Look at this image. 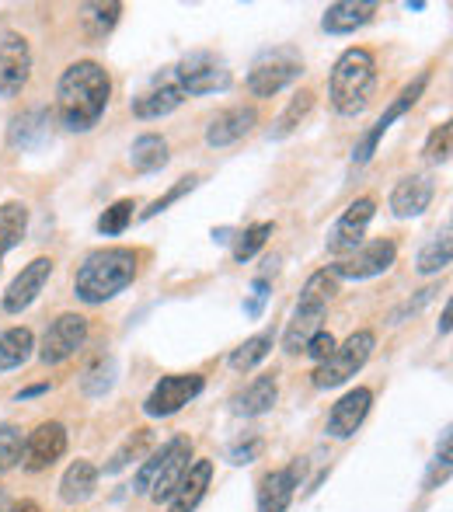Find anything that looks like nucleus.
Wrapping results in <instances>:
<instances>
[{
  "mask_svg": "<svg viewBox=\"0 0 453 512\" xmlns=\"http://www.w3.org/2000/svg\"><path fill=\"white\" fill-rule=\"evenodd\" d=\"M373 349H377V335H373V331H366V328L352 331L342 345H335V352L325 363H318V370H314V387H321V391L342 387L345 380H352L363 370L366 359L373 356Z\"/></svg>",
  "mask_w": 453,
  "mask_h": 512,
  "instance_id": "20e7f679",
  "label": "nucleus"
},
{
  "mask_svg": "<svg viewBox=\"0 0 453 512\" xmlns=\"http://www.w3.org/2000/svg\"><path fill=\"white\" fill-rule=\"evenodd\" d=\"M185 102V91L178 88L175 74L161 77L150 91H143L140 98H133V115L136 119H161V115H171L178 105Z\"/></svg>",
  "mask_w": 453,
  "mask_h": 512,
  "instance_id": "aec40b11",
  "label": "nucleus"
},
{
  "mask_svg": "<svg viewBox=\"0 0 453 512\" xmlns=\"http://www.w3.org/2000/svg\"><path fill=\"white\" fill-rule=\"evenodd\" d=\"M300 485V464L272 471L258 481V512H286Z\"/></svg>",
  "mask_w": 453,
  "mask_h": 512,
  "instance_id": "f3484780",
  "label": "nucleus"
},
{
  "mask_svg": "<svg viewBox=\"0 0 453 512\" xmlns=\"http://www.w3.org/2000/svg\"><path fill=\"white\" fill-rule=\"evenodd\" d=\"M175 81L185 95H213V91L230 88V70L220 56L213 53H189L175 70Z\"/></svg>",
  "mask_w": 453,
  "mask_h": 512,
  "instance_id": "39448f33",
  "label": "nucleus"
},
{
  "mask_svg": "<svg viewBox=\"0 0 453 512\" xmlns=\"http://www.w3.org/2000/svg\"><path fill=\"white\" fill-rule=\"evenodd\" d=\"M206 380L199 373H171V377H161L150 391V398L143 401V411L150 418H168L175 411H182L189 401H196L203 394Z\"/></svg>",
  "mask_w": 453,
  "mask_h": 512,
  "instance_id": "0eeeda50",
  "label": "nucleus"
},
{
  "mask_svg": "<svg viewBox=\"0 0 453 512\" xmlns=\"http://www.w3.org/2000/svg\"><path fill=\"white\" fill-rule=\"evenodd\" d=\"M133 209H136L133 199H119V203H112L102 216H98V230H102L105 237L122 234V230L129 227V220H133Z\"/></svg>",
  "mask_w": 453,
  "mask_h": 512,
  "instance_id": "4c0bfd02",
  "label": "nucleus"
},
{
  "mask_svg": "<svg viewBox=\"0 0 453 512\" xmlns=\"http://www.w3.org/2000/svg\"><path fill=\"white\" fill-rule=\"evenodd\" d=\"M112 384H115V359L98 356L95 363L84 370V380H81L84 394H88V398H102V394L112 391Z\"/></svg>",
  "mask_w": 453,
  "mask_h": 512,
  "instance_id": "7c9ffc66",
  "label": "nucleus"
},
{
  "mask_svg": "<svg viewBox=\"0 0 453 512\" xmlns=\"http://www.w3.org/2000/svg\"><path fill=\"white\" fill-rule=\"evenodd\" d=\"M272 342H276V335H272V331H262V335H255L244 345H237V349L230 352V370H237V373L255 370V366L272 352Z\"/></svg>",
  "mask_w": 453,
  "mask_h": 512,
  "instance_id": "c85d7f7f",
  "label": "nucleus"
},
{
  "mask_svg": "<svg viewBox=\"0 0 453 512\" xmlns=\"http://www.w3.org/2000/svg\"><path fill=\"white\" fill-rule=\"evenodd\" d=\"M450 136H453L450 122H443V126H436L433 133H429V143H426V157H429V161L447 164V157H450Z\"/></svg>",
  "mask_w": 453,
  "mask_h": 512,
  "instance_id": "58836bf2",
  "label": "nucleus"
},
{
  "mask_svg": "<svg viewBox=\"0 0 453 512\" xmlns=\"http://www.w3.org/2000/svg\"><path fill=\"white\" fill-rule=\"evenodd\" d=\"M373 213H377V203H373L370 196L356 199V203L339 216V223L332 227V234H328V251L339 255V258L352 255V251L363 244V234H366V227H370Z\"/></svg>",
  "mask_w": 453,
  "mask_h": 512,
  "instance_id": "f8f14e48",
  "label": "nucleus"
},
{
  "mask_svg": "<svg viewBox=\"0 0 453 512\" xmlns=\"http://www.w3.org/2000/svg\"><path fill=\"white\" fill-rule=\"evenodd\" d=\"M426 84H429V74H419L412 84H405V88L398 91V98H394V102L387 105V112L380 115V119L370 126V133H366L363 140H359V147H356V154H352V161H356V164H366L373 154H377V147H380V140H384V133L394 126V122L401 119V115L408 112V108H412L415 102H419L422 91H426Z\"/></svg>",
  "mask_w": 453,
  "mask_h": 512,
  "instance_id": "6e6552de",
  "label": "nucleus"
},
{
  "mask_svg": "<svg viewBox=\"0 0 453 512\" xmlns=\"http://www.w3.org/2000/svg\"><path fill=\"white\" fill-rule=\"evenodd\" d=\"M210 481H213V460H196V464H189L185 478L178 481V488L171 492L168 512H192L199 502H203Z\"/></svg>",
  "mask_w": 453,
  "mask_h": 512,
  "instance_id": "412c9836",
  "label": "nucleus"
},
{
  "mask_svg": "<svg viewBox=\"0 0 453 512\" xmlns=\"http://www.w3.org/2000/svg\"><path fill=\"white\" fill-rule=\"evenodd\" d=\"M157 453H161V471H157L154 488H150V499L168 502L171 492H175L178 481L185 478V471H189V464H192V439L175 436V439H168Z\"/></svg>",
  "mask_w": 453,
  "mask_h": 512,
  "instance_id": "ddd939ff",
  "label": "nucleus"
},
{
  "mask_svg": "<svg viewBox=\"0 0 453 512\" xmlns=\"http://www.w3.org/2000/svg\"><path fill=\"white\" fill-rule=\"evenodd\" d=\"M32 74V49L21 35L7 32L0 39V98H18Z\"/></svg>",
  "mask_w": 453,
  "mask_h": 512,
  "instance_id": "9b49d317",
  "label": "nucleus"
},
{
  "mask_svg": "<svg viewBox=\"0 0 453 512\" xmlns=\"http://www.w3.org/2000/svg\"><path fill=\"white\" fill-rule=\"evenodd\" d=\"M255 453H262V443H258V439H251L248 446H237V450H230V460H234V464H248Z\"/></svg>",
  "mask_w": 453,
  "mask_h": 512,
  "instance_id": "79ce46f5",
  "label": "nucleus"
},
{
  "mask_svg": "<svg viewBox=\"0 0 453 512\" xmlns=\"http://www.w3.org/2000/svg\"><path fill=\"white\" fill-rule=\"evenodd\" d=\"M147 446H150V429H136L133 436H129L126 443H122L119 450H115V457L109 460V467H105V471H109V474H119L122 467L129 464V460L143 457V453H147Z\"/></svg>",
  "mask_w": 453,
  "mask_h": 512,
  "instance_id": "e433bc0d",
  "label": "nucleus"
},
{
  "mask_svg": "<svg viewBox=\"0 0 453 512\" xmlns=\"http://www.w3.org/2000/svg\"><path fill=\"white\" fill-rule=\"evenodd\" d=\"M373 14H377L373 0H339V4H332L325 11L321 28H325L328 35H349V32H356V28H363Z\"/></svg>",
  "mask_w": 453,
  "mask_h": 512,
  "instance_id": "4be33fe9",
  "label": "nucleus"
},
{
  "mask_svg": "<svg viewBox=\"0 0 453 512\" xmlns=\"http://www.w3.org/2000/svg\"><path fill=\"white\" fill-rule=\"evenodd\" d=\"M373 405V391L370 387H352L349 394H342L339 405L328 415V436L332 439H349L356 436V429L363 425V418L370 415Z\"/></svg>",
  "mask_w": 453,
  "mask_h": 512,
  "instance_id": "dca6fc26",
  "label": "nucleus"
},
{
  "mask_svg": "<svg viewBox=\"0 0 453 512\" xmlns=\"http://www.w3.org/2000/svg\"><path fill=\"white\" fill-rule=\"evenodd\" d=\"M49 276H53V258H35V262H28L4 293L7 314H21L25 307H32V300L42 293V286L49 283Z\"/></svg>",
  "mask_w": 453,
  "mask_h": 512,
  "instance_id": "2eb2a0df",
  "label": "nucleus"
},
{
  "mask_svg": "<svg viewBox=\"0 0 453 512\" xmlns=\"http://www.w3.org/2000/svg\"><path fill=\"white\" fill-rule=\"evenodd\" d=\"M276 398H279L276 377L265 373V377H255L241 394H237L234 408L241 411V415H265V411H272V405H276Z\"/></svg>",
  "mask_w": 453,
  "mask_h": 512,
  "instance_id": "393cba45",
  "label": "nucleus"
},
{
  "mask_svg": "<svg viewBox=\"0 0 453 512\" xmlns=\"http://www.w3.org/2000/svg\"><path fill=\"white\" fill-rule=\"evenodd\" d=\"M0 512H11V499H7L4 488H0Z\"/></svg>",
  "mask_w": 453,
  "mask_h": 512,
  "instance_id": "49530a36",
  "label": "nucleus"
},
{
  "mask_svg": "<svg viewBox=\"0 0 453 512\" xmlns=\"http://www.w3.org/2000/svg\"><path fill=\"white\" fill-rule=\"evenodd\" d=\"M46 122L49 119H46V112H42V108H32V112H25L21 119H14L11 147H32V143L46 133Z\"/></svg>",
  "mask_w": 453,
  "mask_h": 512,
  "instance_id": "72a5a7b5",
  "label": "nucleus"
},
{
  "mask_svg": "<svg viewBox=\"0 0 453 512\" xmlns=\"http://www.w3.org/2000/svg\"><path fill=\"white\" fill-rule=\"evenodd\" d=\"M122 14V4H84L81 7V21H84V32L91 39H105V35L115 28Z\"/></svg>",
  "mask_w": 453,
  "mask_h": 512,
  "instance_id": "c756f323",
  "label": "nucleus"
},
{
  "mask_svg": "<svg viewBox=\"0 0 453 512\" xmlns=\"http://www.w3.org/2000/svg\"><path fill=\"white\" fill-rule=\"evenodd\" d=\"M311 105H314V95H311V91H300V95L293 98L290 105H286V112L276 119V126L269 129V140H283V136H290L293 129H297L300 122H304V115L311 112Z\"/></svg>",
  "mask_w": 453,
  "mask_h": 512,
  "instance_id": "473e14b6",
  "label": "nucleus"
},
{
  "mask_svg": "<svg viewBox=\"0 0 453 512\" xmlns=\"http://www.w3.org/2000/svg\"><path fill=\"white\" fill-rule=\"evenodd\" d=\"M394 258H398V248H394V241H387V237L384 241L359 244L352 255H345L332 265V276L335 279H373L391 269Z\"/></svg>",
  "mask_w": 453,
  "mask_h": 512,
  "instance_id": "9d476101",
  "label": "nucleus"
},
{
  "mask_svg": "<svg viewBox=\"0 0 453 512\" xmlns=\"http://www.w3.org/2000/svg\"><path fill=\"white\" fill-rule=\"evenodd\" d=\"M84 342H88V317H81V314H60L46 328V335H42L39 359L46 366H56V363H63V359L74 356V352L81 349Z\"/></svg>",
  "mask_w": 453,
  "mask_h": 512,
  "instance_id": "1a4fd4ad",
  "label": "nucleus"
},
{
  "mask_svg": "<svg viewBox=\"0 0 453 512\" xmlns=\"http://www.w3.org/2000/svg\"><path fill=\"white\" fill-rule=\"evenodd\" d=\"M335 345H339V342H335V335H332V331H325V328H321L318 335H314L311 342H307V349H304V352L314 359V363H325V359L335 352Z\"/></svg>",
  "mask_w": 453,
  "mask_h": 512,
  "instance_id": "a19ab883",
  "label": "nucleus"
},
{
  "mask_svg": "<svg viewBox=\"0 0 453 512\" xmlns=\"http://www.w3.org/2000/svg\"><path fill=\"white\" fill-rule=\"evenodd\" d=\"M269 234H272V223H251V227L244 230L241 237H237V244H234V262H248V258H255L258 251L265 248Z\"/></svg>",
  "mask_w": 453,
  "mask_h": 512,
  "instance_id": "c9c22d12",
  "label": "nucleus"
},
{
  "mask_svg": "<svg viewBox=\"0 0 453 512\" xmlns=\"http://www.w3.org/2000/svg\"><path fill=\"white\" fill-rule=\"evenodd\" d=\"M98 488V467L91 460H77V464L67 467L60 481V499L67 506H77V502H88Z\"/></svg>",
  "mask_w": 453,
  "mask_h": 512,
  "instance_id": "b1692460",
  "label": "nucleus"
},
{
  "mask_svg": "<svg viewBox=\"0 0 453 512\" xmlns=\"http://www.w3.org/2000/svg\"><path fill=\"white\" fill-rule=\"evenodd\" d=\"M436 196V185L429 175H408L401 178L398 185H394L391 192V213L401 216V220H408V216H422L429 209Z\"/></svg>",
  "mask_w": 453,
  "mask_h": 512,
  "instance_id": "a211bd4d",
  "label": "nucleus"
},
{
  "mask_svg": "<svg viewBox=\"0 0 453 512\" xmlns=\"http://www.w3.org/2000/svg\"><path fill=\"white\" fill-rule=\"evenodd\" d=\"M136 272H140V255H136L133 248L91 251L74 276V293H77V300L98 307V304H105V300L119 297L126 286H133Z\"/></svg>",
  "mask_w": 453,
  "mask_h": 512,
  "instance_id": "f03ea898",
  "label": "nucleus"
},
{
  "mask_svg": "<svg viewBox=\"0 0 453 512\" xmlns=\"http://www.w3.org/2000/svg\"><path fill=\"white\" fill-rule=\"evenodd\" d=\"M199 185V178L196 175H189V178H182V182L175 185V189L168 192V196H161L157 199V203H150V209H143V220H150V216H157V213H164V209H168L171 203H178V199L185 196V192H192Z\"/></svg>",
  "mask_w": 453,
  "mask_h": 512,
  "instance_id": "ea45409f",
  "label": "nucleus"
},
{
  "mask_svg": "<svg viewBox=\"0 0 453 512\" xmlns=\"http://www.w3.org/2000/svg\"><path fill=\"white\" fill-rule=\"evenodd\" d=\"M129 164H133L136 171H143V175L161 171L164 164H168V140L157 133H143L140 140L133 143V150H129Z\"/></svg>",
  "mask_w": 453,
  "mask_h": 512,
  "instance_id": "a878e982",
  "label": "nucleus"
},
{
  "mask_svg": "<svg viewBox=\"0 0 453 512\" xmlns=\"http://www.w3.org/2000/svg\"><path fill=\"white\" fill-rule=\"evenodd\" d=\"M42 391H49V384H35V387H28V391H21V394H18V401L35 398V394H42Z\"/></svg>",
  "mask_w": 453,
  "mask_h": 512,
  "instance_id": "c03bdc74",
  "label": "nucleus"
},
{
  "mask_svg": "<svg viewBox=\"0 0 453 512\" xmlns=\"http://www.w3.org/2000/svg\"><path fill=\"white\" fill-rule=\"evenodd\" d=\"M255 122H258V115L251 105L227 108V112L210 119V126H206V143H210V147H230V143H237L241 136H248L251 129H255Z\"/></svg>",
  "mask_w": 453,
  "mask_h": 512,
  "instance_id": "6ab92c4d",
  "label": "nucleus"
},
{
  "mask_svg": "<svg viewBox=\"0 0 453 512\" xmlns=\"http://www.w3.org/2000/svg\"><path fill=\"white\" fill-rule=\"evenodd\" d=\"M112 98V77L102 63L81 60L70 63L56 88V112H60L63 129L70 133H88L98 126Z\"/></svg>",
  "mask_w": 453,
  "mask_h": 512,
  "instance_id": "f257e3e1",
  "label": "nucleus"
},
{
  "mask_svg": "<svg viewBox=\"0 0 453 512\" xmlns=\"http://www.w3.org/2000/svg\"><path fill=\"white\" fill-rule=\"evenodd\" d=\"M304 74V63H300L297 53L290 49H279V53H269L251 67L248 74V88L255 98H272L279 95L283 88H290L297 77Z\"/></svg>",
  "mask_w": 453,
  "mask_h": 512,
  "instance_id": "423d86ee",
  "label": "nucleus"
},
{
  "mask_svg": "<svg viewBox=\"0 0 453 512\" xmlns=\"http://www.w3.org/2000/svg\"><path fill=\"white\" fill-rule=\"evenodd\" d=\"M32 349H35V338L28 328H7L0 335V373L4 370H18L32 359Z\"/></svg>",
  "mask_w": 453,
  "mask_h": 512,
  "instance_id": "bb28decb",
  "label": "nucleus"
},
{
  "mask_svg": "<svg viewBox=\"0 0 453 512\" xmlns=\"http://www.w3.org/2000/svg\"><path fill=\"white\" fill-rule=\"evenodd\" d=\"M11 512H42V509H39V502L21 499V502H11Z\"/></svg>",
  "mask_w": 453,
  "mask_h": 512,
  "instance_id": "37998d69",
  "label": "nucleus"
},
{
  "mask_svg": "<svg viewBox=\"0 0 453 512\" xmlns=\"http://www.w3.org/2000/svg\"><path fill=\"white\" fill-rule=\"evenodd\" d=\"M332 105L339 115H359L377 88V60L370 49H345L332 67Z\"/></svg>",
  "mask_w": 453,
  "mask_h": 512,
  "instance_id": "7ed1b4c3",
  "label": "nucleus"
},
{
  "mask_svg": "<svg viewBox=\"0 0 453 512\" xmlns=\"http://www.w3.org/2000/svg\"><path fill=\"white\" fill-rule=\"evenodd\" d=\"M25 457V439L18 425H0V474L14 471Z\"/></svg>",
  "mask_w": 453,
  "mask_h": 512,
  "instance_id": "f704fd0d",
  "label": "nucleus"
},
{
  "mask_svg": "<svg viewBox=\"0 0 453 512\" xmlns=\"http://www.w3.org/2000/svg\"><path fill=\"white\" fill-rule=\"evenodd\" d=\"M440 331H443V335H447V331H450V304H447V310H443V321H440Z\"/></svg>",
  "mask_w": 453,
  "mask_h": 512,
  "instance_id": "a18cd8bd",
  "label": "nucleus"
},
{
  "mask_svg": "<svg viewBox=\"0 0 453 512\" xmlns=\"http://www.w3.org/2000/svg\"><path fill=\"white\" fill-rule=\"evenodd\" d=\"M328 307H314V304H297L293 310V321L290 328H286L283 335V349L290 352V356H297V352L307 349V342H311L314 335L321 331V317H325Z\"/></svg>",
  "mask_w": 453,
  "mask_h": 512,
  "instance_id": "5701e85b",
  "label": "nucleus"
},
{
  "mask_svg": "<svg viewBox=\"0 0 453 512\" xmlns=\"http://www.w3.org/2000/svg\"><path fill=\"white\" fill-rule=\"evenodd\" d=\"M25 230H28V209H25V203H4V206H0V265H4L7 251L21 244Z\"/></svg>",
  "mask_w": 453,
  "mask_h": 512,
  "instance_id": "cd10ccee",
  "label": "nucleus"
},
{
  "mask_svg": "<svg viewBox=\"0 0 453 512\" xmlns=\"http://www.w3.org/2000/svg\"><path fill=\"white\" fill-rule=\"evenodd\" d=\"M450 265V227H443V234H436L426 248L419 251V272L422 276H436Z\"/></svg>",
  "mask_w": 453,
  "mask_h": 512,
  "instance_id": "2f4dec72",
  "label": "nucleus"
},
{
  "mask_svg": "<svg viewBox=\"0 0 453 512\" xmlns=\"http://www.w3.org/2000/svg\"><path fill=\"white\" fill-rule=\"evenodd\" d=\"M63 453H67V429H63L60 422H42L39 429L25 439V457H21V464L32 474H39V471H46V467H53Z\"/></svg>",
  "mask_w": 453,
  "mask_h": 512,
  "instance_id": "4468645a",
  "label": "nucleus"
}]
</instances>
